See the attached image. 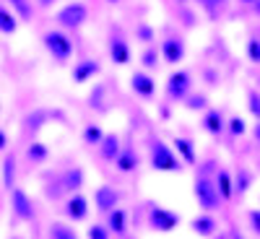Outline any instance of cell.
Wrapping results in <instances>:
<instances>
[{"label":"cell","instance_id":"obj_2","mask_svg":"<svg viewBox=\"0 0 260 239\" xmlns=\"http://www.w3.org/2000/svg\"><path fill=\"white\" fill-rule=\"evenodd\" d=\"M42 45H45V50L50 52V57L55 62H68L73 57V39L65 34L62 29H52L47 31L45 37H42Z\"/></svg>","mask_w":260,"mask_h":239},{"label":"cell","instance_id":"obj_45","mask_svg":"<svg viewBox=\"0 0 260 239\" xmlns=\"http://www.w3.org/2000/svg\"><path fill=\"white\" fill-rule=\"evenodd\" d=\"M232 239H242L240 234H237V231H232Z\"/></svg>","mask_w":260,"mask_h":239},{"label":"cell","instance_id":"obj_34","mask_svg":"<svg viewBox=\"0 0 260 239\" xmlns=\"http://www.w3.org/2000/svg\"><path fill=\"white\" fill-rule=\"evenodd\" d=\"M50 239H78V234L65 224H52L50 226Z\"/></svg>","mask_w":260,"mask_h":239},{"label":"cell","instance_id":"obj_39","mask_svg":"<svg viewBox=\"0 0 260 239\" xmlns=\"http://www.w3.org/2000/svg\"><path fill=\"white\" fill-rule=\"evenodd\" d=\"M250 224H252L255 234L260 236V211H257V208H255V211H250Z\"/></svg>","mask_w":260,"mask_h":239},{"label":"cell","instance_id":"obj_23","mask_svg":"<svg viewBox=\"0 0 260 239\" xmlns=\"http://www.w3.org/2000/svg\"><path fill=\"white\" fill-rule=\"evenodd\" d=\"M81 138H83L86 146H91V148L96 146V148H99V143H102V138H104V130H102V125H96V122H86Z\"/></svg>","mask_w":260,"mask_h":239},{"label":"cell","instance_id":"obj_22","mask_svg":"<svg viewBox=\"0 0 260 239\" xmlns=\"http://www.w3.org/2000/svg\"><path fill=\"white\" fill-rule=\"evenodd\" d=\"M190 226H192L195 234H201V236H211L216 229H219V224H216L213 216H195Z\"/></svg>","mask_w":260,"mask_h":239},{"label":"cell","instance_id":"obj_5","mask_svg":"<svg viewBox=\"0 0 260 239\" xmlns=\"http://www.w3.org/2000/svg\"><path fill=\"white\" fill-rule=\"evenodd\" d=\"M192 192H195V200H198V206L206 208V211H216V208L221 206V195H219V190H216V185H213L211 177H203V175L195 177Z\"/></svg>","mask_w":260,"mask_h":239},{"label":"cell","instance_id":"obj_38","mask_svg":"<svg viewBox=\"0 0 260 239\" xmlns=\"http://www.w3.org/2000/svg\"><path fill=\"white\" fill-rule=\"evenodd\" d=\"M110 234H107V229L104 226H99V224H94L91 229H89V239H107Z\"/></svg>","mask_w":260,"mask_h":239},{"label":"cell","instance_id":"obj_21","mask_svg":"<svg viewBox=\"0 0 260 239\" xmlns=\"http://www.w3.org/2000/svg\"><path fill=\"white\" fill-rule=\"evenodd\" d=\"M159 60H161V52L156 50V45H148V47H143V52H141V65H143V71H146V73L156 71L159 65H161Z\"/></svg>","mask_w":260,"mask_h":239},{"label":"cell","instance_id":"obj_43","mask_svg":"<svg viewBox=\"0 0 260 239\" xmlns=\"http://www.w3.org/2000/svg\"><path fill=\"white\" fill-rule=\"evenodd\" d=\"M250 8H252V13H255V16H260V0H255V3H252Z\"/></svg>","mask_w":260,"mask_h":239},{"label":"cell","instance_id":"obj_12","mask_svg":"<svg viewBox=\"0 0 260 239\" xmlns=\"http://www.w3.org/2000/svg\"><path fill=\"white\" fill-rule=\"evenodd\" d=\"M117 203H120V192H117L115 187H110V185L96 187V192H94V206H96V211L110 213V211L117 208Z\"/></svg>","mask_w":260,"mask_h":239},{"label":"cell","instance_id":"obj_11","mask_svg":"<svg viewBox=\"0 0 260 239\" xmlns=\"http://www.w3.org/2000/svg\"><path fill=\"white\" fill-rule=\"evenodd\" d=\"M201 127L206 130L208 135L219 138L221 133H226V117H224V112L216 110V107H208V110L203 112V117H201Z\"/></svg>","mask_w":260,"mask_h":239},{"label":"cell","instance_id":"obj_37","mask_svg":"<svg viewBox=\"0 0 260 239\" xmlns=\"http://www.w3.org/2000/svg\"><path fill=\"white\" fill-rule=\"evenodd\" d=\"M45 120H50V112L39 110V112H34V115H29V117H26V127L31 130V133H37V130L42 127V122H45Z\"/></svg>","mask_w":260,"mask_h":239},{"label":"cell","instance_id":"obj_31","mask_svg":"<svg viewBox=\"0 0 260 239\" xmlns=\"http://www.w3.org/2000/svg\"><path fill=\"white\" fill-rule=\"evenodd\" d=\"M16 26H18L16 16H13L11 11H6L3 6H0V31H3V34H13Z\"/></svg>","mask_w":260,"mask_h":239},{"label":"cell","instance_id":"obj_42","mask_svg":"<svg viewBox=\"0 0 260 239\" xmlns=\"http://www.w3.org/2000/svg\"><path fill=\"white\" fill-rule=\"evenodd\" d=\"M37 3H39L42 8H50V6H55V3H57V0H37Z\"/></svg>","mask_w":260,"mask_h":239},{"label":"cell","instance_id":"obj_4","mask_svg":"<svg viewBox=\"0 0 260 239\" xmlns=\"http://www.w3.org/2000/svg\"><path fill=\"white\" fill-rule=\"evenodd\" d=\"M164 91H167V99L169 101H185L190 94H192V76L190 71H172L167 83H164Z\"/></svg>","mask_w":260,"mask_h":239},{"label":"cell","instance_id":"obj_7","mask_svg":"<svg viewBox=\"0 0 260 239\" xmlns=\"http://www.w3.org/2000/svg\"><path fill=\"white\" fill-rule=\"evenodd\" d=\"M159 52H161V60H164L167 65H175V68H177V65L185 60V52H187L185 37H180V34H169V37H164Z\"/></svg>","mask_w":260,"mask_h":239},{"label":"cell","instance_id":"obj_35","mask_svg":"<svg viewBox=\"0 0 260 239\" xmlns=\"http://www.w3.org/2000/svg\"><path fill=\"white\" fill-rule=\"evenodd\" d=\"M104 91H107V86H104V83H96V86H94V91H91V96H89L91 107H96L99 112H107V104H104Z\"/></svg>","mask_w":260,"mask_h":239},{"label":"cell","instance_id":"obj_16","mask_svg":"<svg viewBox=\"0 0 260 239\" xmlns=\"http://www.w3.org/2000/svg\"><path fill=\"white\" fill-rule=\"evenodd\" d=\"M65 216H68L71 221H83L86 216H89V200L83 198V195H71L68 203H65Z\"/></svg>","mask_w":260,"mask_h":239},{"label":"cell","instance_id":"obj_15","mask_svg":"<svg viewBox=\"0 0 260 239\" xmlns=\"http://www.w3.org/2000/svg\"><path fill=\"white\" fill-rule=\"evenodd\" d=\"M115 166H117V172H136L138 169V154H136V148H133V143H122V148H120V154H117V159H115Z\"/></svg>","mask_w":260,"mask_h":239},{"label":"cell","instance_id":"obj_3","mask_svg":"<svg viewBox=\"0 0 260 239\" xmlns=\"http://www.w3.org/2000/svg\"><path fill=\"white\" fill-rule=\"evenodd\" d=\"M55 21H57V26H60L62 31H78L86 21H89V6L81 3V0L65 3V6L57 11Z\"/></svg>","mask_w":260,"mask_h":239},{"label":"cell","instance_id":"obj_33","mask_svg":"<svg viewBox=\"0 0 260 239\" xmlns=\"http://www.w3.org/2000/svg\"><path fill=\"white\" fill-rule=\"evenodd\" d=\"M13 177H16V159H13V154L11 156H6V161H3V185L11 190L13 187Z\"/></svg>","mask_w":260,"mask_h":239},{"label":"cell","instance_id":"obj_44","mask_svg":"<svg viewBox=\"0 0 260 239\" xmlns=\"http://www.w3.org/2000/svg\"><path fill=\"white\" fill-rule=\"evenodd\" d=\"M240 3H242V6H252V3H255V0H240Z\"/></svg>","mask_w":260,"mask_h":239},{"label":"cell","instance_id":"obj_24","mask_svg":"<svg viewBox=\"0 0 260 239\" xmlns=\"http://www.w3.org/2000/svg\"><path fill=\"white\" fill-rule=\"evenodd\" d=\"M47 156H50V148H47L45 143H39V141H34V143L26 148V159H29L31 164H42V161H47Z\"/></svg>","mask_w":260,"mask_h":239},{"label":"cell","instance_id":"obj_20","mask_svg":"<svg viewBox=\"0 0 260 239\" xmlns=\"http://www.w3.org/2000/svg\"><path fill=\"white\" fill-rule=\"evenodd\" d=\"M198 6L203 8V13H206L211 21H219V18L226 13L229 0H198Z\"/></svg>","mask_w":260,"mask_h":239},{"label":"cell","instance_id":"obj_48","mask_svg":"<svg viewBox=\"0 0 260 239\" xmlns=\"http://www.w3.org/2000/svg\"><path fill=\"white\" fill-rule=\"evenodd\" d=\"M216 239H226V236H216Z\"/></svg>","mask_w":260,"mask_h":239},{"label":"cell","instance_id":"obj_28","mask_svg":"<svg viewBox=\"0 0 260 239\" xmlns=\"http://www.w3.org/2000/svg\"><path fill=\"white\" fill-rule=\"evenodd\" d=\"M185 110H190V112H206V110H208V96L192 91V94L185 99Z\"/></svg>","mask_w":260,"mask_h":239},{"label":"cell","instance_id":"obj_27","mask_svg":"<svg viewBox=\"0 0 260 239\" xmlns=\"http://www.w3.org/2000/svg\"><path fill=\"white\" fill-rule=\"evenodd\" d=\"M136 42H143V45H154L156 42V31L151 24H146V21H141V24H136Z\"/></svg>","mask_w":260,"mask_h":239},{"label":"cell","instance_id":"obj_10","mask_svg":"<svg viewBox=\"0 0 260 239\" xmlns=\"http://www.w3.org/2000/svg\"><path fill=\"white\" fill-rule=\"evenodd\" d=\"M130 91L141 99H154L156 96V78L146 71H136L130 76Z\"/></svg>","mask_w":260,"mask_h":239},{"label":"cell","instance_id":"obj_17","mask_svg":"<svg viewBox=\"0 0 260 239\" xmlns=\"http://www.w3.org/2000/svg\"><path fill=\"white\" fill-rule=\"evenodd\" d=\"M120 148H122V141H120L117 133H104V138H102V143H99V156H102L104 161H112V164H115Z\"/></svg>","mask_w":260,"mask_h":239},{"label":"cell","instance_id":"obj_14","mask_svg":"<svg viewBox=\"0 0 260 239\" xmlns=\"http://www.w3.org/2000/svg\"><path fill=\"white\" fill-rule=\"evenodd\" d=\"M172 151L177 154V159L180 161H185V164H198V151H195V143H192V138H185V135H177L175 141H172Z\"/></svg>","mask_w":260,"mask_h":239},{"label":"cell","instance_id":"obj_32","mask_svg":"<svg viewBox=\"0 0 260 239\" xmlns=\"http://www.w3.org/2000/svg\"><path fill=\"white\" fill-rule=\"evenodd\" d=\"M245 52H247V60H250L252 65H260V37H257V34H252V37L247 39Z\"/></svg>","mask_w":260,"mask_h":239},{"label":"cell","instance_id":"obj_41","mask_svg":"<svg viewBox=\"0 0 260 239\" xmlns=\"http://www.w3.org/2000/svg\"><path fill=\"white\" fill-rule=\"evenodd\" d=\"M6 146H8V135L3 133V130H0V151H3Z\"/></svg>","mask_w":260,"mask_h":239},{"label":"cell","instance_id":"obj_19","mask_svg":"<svg viewBox=\"0 0 260 239\" xmlns=\"http://www.w3.org/2000/svg\"><path fill=\"white\" fill-rule=\"evenodd\" d=\"M11 200H13V213L18 216V219H31V216H34L31 200H29V195H26L24 190L13 187V192H11Z\"/></svg>","mask_w":260,"mask_h":239},{"label":"cell","instance_id":"obj_30","mask_svg":"<svg viewBox=\"0 0 260 239\" xmlns=\"http://www.w3.org/2000/svg\"><path fill=\"white\" fill-rule=\"evenodd\" d=\"M11 8L18 13V18H24V21H31L34 16V6H31V0H8Z\"/></svg>","mask_w":260,"mask_h":239},{"label":"cell","instance_id":"obj_36","mask_svg":"<svg viewBox=\"0 0 260 239\" xmlns=\"http://www.w3.org/2000/svg\"><path fill=\"white\" fill-rule=\"evenodd\" d=\"M247 110L260 122V91L257 89H247Z\"/></svg>","mask_w":260,"mask_h":239},{"label":"cell","instance_id":"obj_25","mask_svg":"<svg viewBox=\"0 0 260 239\" xmlns=\"http://www.w3.org/2000/svg\"><path fill=\"white\" fill-rule=\"evenodd\" d=\"M125 211L122 208H115L110 211V219H107V231H115V234H122L125 231Z\"/></svg>","mask_w":260,"mask_h":239},{"label":"cell","instance_id":"obj_26","mask_svg":"<svg viewBox=\"0 0 260 239\" xmlns=\"http://www.w3.org/2000/svg\"><path fill=\"white\" fill-rule=\"evenodd\" d=\"M232 180H234V195H245L250 190V185H252V175H250L245 166H240L237 177H232Z\"/></svg>","mask_w":260,"mask_h":239},{"label":"cell","instance_id":"obj_18","mask_svg":"<svg viewBox=\"0 0 260 239\" xmlns=\"http://www.w3.org/2000/svg\"><path fill=\"white\" fill-rule=\"evenodd\" d=\"M213 185H216V190H219L221 200L234 198V180H232V175H229V169H226V166H216Z\"/></svg>","mask_w":260,"mask_h":239},{"label":"cell","instance_id":"obj_13","mask_svg":"<svg viewBox=\"0 0 260 239\" xmlns=\"http://www.w3.org/2000/svg\"><path fill=\"white\" fill-rule=\"evenodd\" d=\"M57 185H60V190L62 192H78L81 187H83V169L81 166H68L62 172V175L57 177Z\"/></svg>","mask_w":260,"mask_h":239},{"label":"cell","instance_id":"obj_6","mask_svg":"<svg viewBox=\"0 0 260 239\" xmlns=\"http://www.w3.org/2000/svg\"><path fill=\"white\" fill-rule=\"evenodd\" d=\"M107 55H110V60L115 65H120V68L130 65V60H133V50H130L127 37H122L120 31H112L110 39H107Z\"/></svg>","mask_w":260,"mask_h":239},{"label":"cell","instance_id":"obj_9","mask_svg":"<svg viewBox=\"0 0 260 239\" xmlns=\"http://www.w3.org/2000/svg\"><path fill=\"white\" fill-rule=\"evenodd\" d=\"M148 224H151V229H156V231H172V229H177L180 216L175 211L164 208V206H151L148 208Z\"/></svg>","mask_w":260,"mask_h":239},{"label":"cell","instance_id":"obj_29","mask_svg":"<svg viewBox=\"0 0 260 239\" xmlns=\"http://www.w3.org/2000/svg\"><path fill=\"white\" fill-rule=\"evenodd\" d=\"M226 133H229L232 138L245 135V133H247V122H245V117H240V115L229 117V120H226Z\"/></svg>","mask_w":260,"mask_h":239},{"label":"cell","instance_id":"obj_46","mask_svg":"<svg viewBox=\"0 0 260 239\" xmlns=\"http://www.w3.org/2000/svg\"><path fill=\"white\" fill-rule=\"evenodd\" d=\"M107 3H110V6H117V3H120V0H107Z\"/></svg>","mask_w":260,"mask_h":239},{"label":"cell","instance_id":"obj_1","mask_svg":"<svg viewBox=\"0 0 260 239\" xmlns=\"http://www.w3.org/2000/svg\"><path fill=\"white\" fill-rule=\"evenodd\" d=\"M148 164L154 172H182V161L172 151V146L164 143L161 138L148 141Z\"/></svg>","mask_w":260,"mask_h":239},{"label":"cell","instance_id":"obj_8","mask_svg":"<svg viewBox=\"0 0 260 239\" xmlns=\"http://www.w3.org/2000/svg\"><path fill=\"white\" fill-rule=\"evenodd\" d=\"M102 73V62L96 57H81L73 62V71H71V81L76 86H83V83H89L94 81L96 76Z\"/></svg>","mask_w":260,"mask_h":239},{"label":"cell","instance_id":"obj_47","mask_svg":"<svg viewBox=\"0 0 260 239\" xmlns=\"http://www.w3.org/2000/svg\"><path fill=\"white\" fill-rule=\"evenodd\" d=\"M177 3H180V6H182V3H190V0H177Z\"/></svg>","mask_w":260,"mask_h":239},{"label":"cell","instance_id":"obj_40","mask_svg":"<svg viewBox=\"0 0 260 239\" xmlns=\"http://www.w3.org/2000/svg\"><path fill=\"white\" fill-rule=\"evenodd\" d=\"M252 138L257 141V146H260V122H255L252 125Z\"/></svg>","mask_w":260,"mask_h":239}]
</instances>
